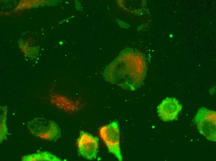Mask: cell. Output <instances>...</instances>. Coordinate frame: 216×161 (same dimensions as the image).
<instances>
[{
  "label": "cell",
  "mask_w": 216,
  "mask_h": 161,
  "mask_svg": "<svg viewBox=\"0 0 216 161\" xmlns=\"http://www.w3.org/2000/svg\"><path fill=\"white\" fill-rule=\"evenodd\" d=\"M0 114V142L7 140V129L6 125L7 111L6 108H4V111L1 109Z\"/></svg>",
  "instance_id": "7"
},
{
  "label": "cell",
  "mask_w": 216,
  "mask_h": 161,
  "mask_svg": "<svg viewBox=\"0 0 216 161\" xmlns=\"http://www.w3.org/2000/svg\"><path fill=\"white\" fill-rule=\"evenodd\" d=\"M21 160L61 161L62 160L48 151H44L24 156L21 158Z\"/></svg>",
  "instance_id": "6"
},
{
  "label": "cell",
  "mask_w": 216,
  "mask_h": 161,
  "mask_svg": "<svg viewBox=\"0 0 216 161\" xmlns=\"http://www.w3.org/2000/svg\"><path fill=\"white\" fill-rule=\"evenodd\" d=\"M169 36L170 37H173V35H172V34H170Z\"/></svg>",
  "instance_id": "8"
},
{
  "label": "cell",
  "mask_w": 216,
  "mask_h": 161,
  "mask_svg": "<svg viewBox=\"0 0 216 161\" xmlns=\"http://www.w3.org/2000/svg\"><path fill=\"white\" fill-rule=\"evenodd\" d=\"M193 121L200 132L208 140L216 141V112L205 107L200 108Z\"/></svg>",
  "instance_id": "2"
},
{
  "label": "cell",
  "mask_w": 216,
  "mask_h": 161,
  "mask_svg": "<svg viewBox=\"0 0 216 161\" xmlns=\"http://www.w3.org/2000/svg\"><path fill=\"white\" fill-rule=\"evenodd\" d=\"M27 127L35 137L50 141H56L61 137V130L53 121L38 117L28 122Z\"/></svg>",
  "instance_id": "1"
},
{
  "label": "cell",
  "mask_w": 216,
  "mask_h": 161,
  "mask_svg": "<svg viewBox=\"0 0 216 161\" xmlns=\"http://www.w3.org/2000/svg\"><path fill=\"white\" fill-rule=\"evenodd\" d=\"M182 108V105L177 98L167 97L157 106V112L158 116L163 121H170L177 120Z\"/></svg>",
  "instance_id": "5"
},
{
  "label": "cell",
  "mask_w": 216,
  "mask_h": 161,
  "mask_svg": "<svg viewBox=\"0 0 216 161\" xmlns=\"http://www.w3.org/2000/svg\"><path fill=\"white\" fill-rule=\"evenodd\" d=\"M77 146L79 154L82 157L90 160L96 158L99 146L97 137L81 131L77 140Z\"/></svg>",
  "instance_id": "4"
},
{
  "label": "cell",
  "mask_w": 216,
  "mask_h": 161,
  "mask_svg": "<svg viewBox=\"0 0 216 161\" xmlns=\"http://www.w3.org/2000/svg\"><path fill=\"white\" fill-rule=\"evenodd\" d=\"M99 136L106 145L109 152L120 161L123 160L120 146V132L116 121L101 126L99 130Z\"/></svg>",
  "instance_id": "3"
},
{
  "label": "cell",
  "mask_w": 216,
  "mask_h": 161,
  "mask_svg": "<svg viewBox=\"0 0 216 161\" xmlns=\"http://www.w3.org/2000/svg\"><path fill=\"white\" fill-rule=\"evenodd\" d=\"M62 43H63V42H62L61 41H60V42H59V44H62Z\"/></svg>",
  "instance_id": "9"
}]
</instances>
